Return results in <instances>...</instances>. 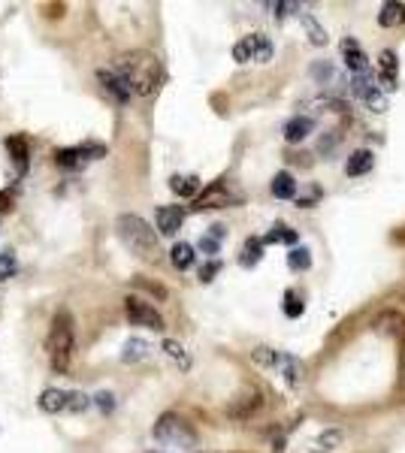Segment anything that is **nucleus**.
Listing matches in <instances>:
<instances>
[{"label": "nucleus", "mask_w": 405, "mask_h": 453, "mask_svg": "<svg viewBox=\"0 0 405 453\" xmlns=\"http://www.w3.org/2000/svg\"><path fill=\"white\" fill-rule=\"evenodd\" d=\"M112 70L125 76L133 88V94H139V97H152L157 85H161V61H157L152 52L121 55V58L112 64Z\"/></svg>", "instance_id": "f257e3e1"}, {"label": "nucleus", "mask_w": 405, "mask_h": 453, "mask_svg": "<svg viewBox=\"0 0 405 453\" xmlns=\"http://www.w3.org/2000/svg\"><path fill=\"white\" fill-rule=\"evenodd\" d=\"M49 362L58 375H70L73 360H76V330H73V317L67 309H61L52 321V330L46 338Z\"/></svg>", "instance_id": "f03ea898"}, {"label": "nucleus", "mask_w": 405, "mask_h": 453, "mask_svg": "<svg viewBox=\"0 0 405 453\" xmlns=\"http://www.w3.org/2000/svg\"><path fill=\"white\" fill-rule=\"evenodd\" d=\"M115 230H118V239L130 248V254H137L145 263H157L161 260V242H157L154 230L139 214H118Z\"/></svg>", "instance_id": "7ed1b4c3"}, {"label": "nucleus", "mask_w": 405, "mask_h": 453, "mask_svg": "<svg viewBox=\"0 0 405 453\" xmlns=\"http://www.w3.org/2000/svg\"><path fill=\"white\" fill-rule=\"evenodd\" d=\"M152 432L161 445H173V447H194L197 445V432L176 414H164L161 420L154 423Z\"/></svg>", "instance_id": "20e7f679"}, {"label": "nucleus", "mask_w": 405, "mask_h": 453, "mask_svg": "<svg viewBox=\"0 0 405 453\" xmlns=\"http://www.w3.org/2000/svg\"><path fill=\"white\" fill-rule=\"evenodd\" d=\"M125 314H127V321L137 323V326H149V330H157V333L164 330V317L157 314L154 305H149L139 297H127L125 299Z\"/></svg>", "instance_id": "39448f33"}, {"label": "nucleus", "mask_w": 405, "mask_h": 453, "mask_svg": "<svg viewBox=\"0 0 405 453\" xmlns=\"http://www.w3.org/2000/svg\"><path fill=\"white\" fill-rule=\"evenodd\" d=\"M233 202H239V194H233L227 188V181H212V185L202 190V194L194 200V209L202 212V209H224V206H233Z\"/></svg>", "instance_id": "423d86ee"}, {"label": "nucleus", "mask_w": 405, "mask_h": 453, "mask_svg": "<svg viewBox=\"0 0 405 453\" xmlns=\"http://www.w3.org/2000/svg\"><path fill=\"white\" fill-rule=\"evenodd\" d=\"M100 76V85H103V91L112 97V100H118V103H127L130 100V94H133V88H130V82L121 73H115L109 67V70H100L97 73Z\"/></svg>", "instance_id": "0eeeda50"}, {"label": "nucleus", "mask_w": 405, "mask_h": 453, "mask_svg": "<svg viewBox=\"0 0 405 453\" xmlns=\"http://www.w3.org/2000/svg\"><path fill=\"white\" fill-rule=\"evenodd\" d=\"M275 369L281 372V378L287 381V387H300V384L306 381V366H302L297 357H290V354H278Z\"/></svg>", "instance_id": "6e6552de"}, {"label": "nucleus", "mask_w": 405, "mask_h": 453, "mask_svg": "<svg viewBox=\"0 0 405 453\" xmlns=\"http://www.w3.org/2000/svg\"><path fill=\"white\" fill-rule=\"evenodd\" d=\"M106 149H100V145H79V149H61L55 151V164L58 166H79L82 161H88V157H100Z\"/></svg>", "instance_id": "1a4fd4ad"}, {"label": "nucleus", "mask_w": 405, "mask_h": 453, "mask_svg": "<svg viewBox=\"0 0 405 453\" xmlns=\"http://www.w3.org/2000/svg\"><path fill=\"white\" fill-rule=\"evenodd\" d=\"M154 218H157V230H161V236H176L178 230H182L185 212L178 206H161Z\"/></svg>", "instance_id": "9d476101"}, {"label": "nucleus", "mask_w": 405, "mask_h": 453, "mask_svg": "<svg viewBox=\"0 0 405 453\" xmlns=\"http://www.w3.org/2000/svg\"><path fill=\"white\" fill-rule=\"evenodd\" d=\"M342 58H345V64L354 70V76H360V73L369 70L366 52L360 49V42H354V40H342Z\"/></svg>", "instance_id": "9b49d317"}, {"label": "nucleus", "mask_w": 405, "mask_h": 453, "mask_svg": "<svg viewBox=\"0 0 405 453\" xmlns=\"http://www.w3.org/2000/svg\"><path fill=\"white\" fill-rule=\"evenodd\" d=\"M312 130H314V118H309V115H297V118H290V121L285 124V139H287L290 145H297V142L306 139Z\"/></svg>", "instance_id": "f8f14e48"}, {"label": "nucleus", "mask_w": 405, "mask_h": 453, "mask_svg": "<svg viewBox=\"0 0 405 453\" xmlns=\"http://www.w3.org/2000/svg\"><path fill=\"white\" fill-rule=\"evenodd\" d=\"M375 333L399 338V336L405 333V317H402V314H397V311H384V314H378V317H375Z\"/></svg>", "instance_id": "ddd939ff"}, {"label": "nucleus", "mask_w": 405, "mask_h": 453, "mask_svg": "<svg viewBox=\"0 0 405 453\" xmlns=\"http://www.w3.org/2000/svg\"><path fill=\"white\" fill-rule=\"evenodd\" d=\"M261 405H263L261 393H257V390H249V393H242L239 399H233V405H230V417H239V420H242V417H251Z\"/></svg>", "instance_id": "4468645a"}, {"label": "nucleus", "mask_w": 405, "mask_h": 453, "mask_svg": "<svg viewBox=\"0 0 405 453\" xmlns=\"http://www.w3.org/2000/svg\"><path fill=\"white\" fill-rule=\"evenodd\" d=\"M6 151H9V157H13V164H16L18 173H25V169H28V157H30L25 136H21V133L6 136Z\"/></svg>", "instance_id": "2eb2a0df"}, {"label": "nucleus", "mask_w": 405, "mask_h": 453, "mask_svg": "<svg viewBox=\"0 0 405 453\" xmlns=\"http://www.w3.org/2000/svg\"><path fill=\"white\" fill-rule=\"evenodd\" d=\"M372 164H375V154L369 151V149H360V151H354L351 157H348L345 173L351 176V178H357V176H366L369 169H372Z\"/></svg>", "instance_id": "dca6fc26"}, {"label": "nucleus", "mask_w": 405, "mask_h": 453, "mask_svg": "<svg viewBox=\"0 0 405 453\" xmlns=\"http://www.w3.org/2000/svg\"><path fill=\"white\" fill-rule=\"evenodd\" d=\"M67 405H70V393H64V390H42L40 396V408L46 414H58V411H67Z\"/></svg>", "instance_id": "f3484780"}, {"label": "nucleus", "mask_w": 405, "mask_h": 453, "mask_svg": "<svg viewBox=\"0 0 405 453\" xmlns=\"http://www.w3.org/2000/svg\"><path fill=\"white\" fill-rule=\"evenodd\" d=\"M273 197L275 200H294L297 197V181H294V176L290 173H275V178H273Z\"/></svg>", "instance_id": "a211bd4d"}, {"label": "nucleus", "mask_w": 405, "mask_h": 453, "mask_svg": "<svg viewBox=\"0 0 405 453\" xmlns=\"http://www.w3.org/2000/svg\"><path fill=\"white\" fill-rule=\"evenodd\" d=\"M263 260V239H245V245H242V254H239V266H245V269H251V266H257Z\"/></svg>", "instance_id": "6ab92c4d"}, {"label": "nucleus", "mask_w": 405, "mask_h": 453, "mask_svg": "<svg viewBox=\"0 0 405 453\" xmlns=\"http://www.w3.org/2000/svg\"><path fill=\"white\" fill-rule=\"evenodd\" d=\"M149 350H152V345L145 342V338H127L125 348H121V360L125 362H139V360L149 357Z\"/></svg>", "instance_id": "aec40b11"}, {"label": "nucleus", "mask_w": 405, "mask_h": 453, "mask_svg": "<svg viewBox=\"0 0 405 453\" xmlns=\"http://www.w3.org/2000/svg\"><path fill=\"white\" fill-rule=\"evenodd\" d=\"M170 260H173V266H176V269H190V266H194V260H197L194 245H188V242H176V245H173V251H170Z\"/></svg>", "instance_id": "412c9836"}, {"label": "nucleus", "mask_w": 405, "mask_h": 453, "mask_svg": "<svg viewBox=\"0 0 405 453\" xmlns=\"http://www.w3.org/2000/svg\"><path fill=\"white\" fill-rule=\"evenodd\" d=\"M170 190L176 197H194L200 190V178L197 176H173L170 178Z\"/></svg>", "instance_id": "4be33fe9"}, {"label": "nucleus", "mask_w": 405, "mask_h": 453, "mask_svg": "<svg viewBox=\"0 0 405 453\" xmlns=\"http://www.w3.org/2000/svg\"><path fill=\"white\" fill-rule=\"evenodd\" d=\"M405 21V6L402 4H384L378 13V25L381 28H397Z\"/></svg>", "instance_id": "5701e85b"}, {"label": "nucleus", "mask_w": 405, "mask_h": 453, "mask_svg": "<svg viewBox=\"0 0 405 453\" xmlns=\"http://www.w3.org/2000/svg\"><path fill=\"white\" fill-rule=\"evenodd\" d=\"M249 42H251V55H254L257 64L273 61V42H269V37H263V33H251Z\"/></svg>", "instance_id": "b1692460"}, {"label": "nucleus", "mask_w": 405, "mask_h": 453, "mask_svg": "<svg viewBox=\"0 0 405 453\" xmlns=\"http://www.w3.org/2000/svg\"><path fill=\"white\" fill-rule=\"evenodd\" d=\"M263 242H269V245H278V242L294 245V242H297V230H290L287 224H275L273 230L266 233V239H263Z\"/></svg>", "instance_id": "393cba45"}, {"label": "nucleus", "mask_w": 405, "mask_h": 453, "mask_svg": "<svg viewBox=\"0 0 405 453\" xmlns=\"http://www.w3.org/2000/svg\"><path fill=\"white\" fill-rule=\"evenodd\" d=\"M287 266L294 269V272H306L312 266V254H309V248H290V254H287Z\"/></svg>", "instance_id": "a878e982"}, {"label": "nucleus", "mask_w": 405, "mask_h": 453, "mask_svg": "<svg viewBox=\"0 0 405 453\" xmlns=\"http://www.w3.org/2000/svg\"><path fill=\"white\" fill-rule=\"evenodd\" d=\"M339 445H342V432H339V429H327V432H321L318 441H314V450L327 453V450H336Z\"/></svg>", "instance_id": "bb28decb"}, {"label": "nucleus", "mask_w": 405, "mask_h": 453, "mask_svg": "<svg viewBox=\"0 0 405 453\" xmlns=\"http://www.w3.org/2000/svg\"><path fill=\"white\" fill-rule=\"evenodd\" d=\"M381 70H384V85L393 91V88H397V55H393V52H381Z\"/></svg>", "instance_id": "cd10ccee"}, {"label": "nucleus", "mask_w": 405, "mask_h": 453, "mask_svg": "<svg viewBox=\"0 0 405 453\" xmlns=\"http://www.w3.org/2000/svg\"><path fill=\"white\" fill-rule=\"evenodd\" d=\"M161 348L166 350V357H170V360H176L182 369H188V366H190V360H188V354H185V348L178 345V342H173V338H166V342H164Z\"/></svg>", "instance_id": "c85d7f7f"}, {"label": "nucleus", "mask_w": 405, "mask_h": 453, "mask_svg": "<svg viewBox=\"0 0 405 453\" xmlns=\"http://www.w3.org/2000/svg\"><path fill=\"white\" fill-rule=\"evenodd\" d=\"M302 28L309 30V40H312L314 45H324V42H327V30H324L312 16H302Z\"/></svg>", "instance_id": "c756f323"}, {"label": "nucleus", "mask_w": 405, "mask_h": 453, "mask_svg": "<svg viewBox=\"0 0 405 453\" xmlns=\"http://www.w3.org/2000/svg\"><path fill=\"white\" fill-rule=\"evenodd\" d=\"M251 360L257 362V366H269V369H275L278 350H273V348H254V354H251Z\"/></svg>", "instance_id": "7c9ffc66"}, {"label": "nucleus", "mask_w": 405, "mask_h": 453, "mask_svg": "<svg viewBox=\"0 0 405 453\" xmlns=\"http://www.w3.org/2000/svg\"><path fill=\"white\" fill-rule=\"evenodd\" d=\"M302 311H306V302H302L294 290H287V293H285V314H287V317H300Z\"/></svg>", "instance_id": "2f4dec72"}, {"label": "nucleus", "mask_w": 405, "mask_h": 453, "mask_svg": "<svg viewBox=\"0 0 405 453\" xmlns=\"http://www.w3.org/2000/svg\"><path fill=\"white\" fill-rule=\"evenodd\" d=\"M351 91H354L357 97H363V100H366V94H369V91H375V85H372V79H369V73H360V76H354Z\"/></svg>", "instance_id": "473e14b6"}, {"label": "nucleus", "mask_w": 405, "mask_h": 453, "mask_svg": "<svg viewBox=\"0 0 405 453\" xmlns=\"http://www.w3.org/2000/svg\"><path fill=\"white\" fill-rule=\"evenodd\" d=\"M233 61H239V64H249V61H254V55H251V42H249V37L245 40H239L233 45Z\"/></svg>", "instance_id": "72a5a7b5"}, {"label": "nucleus", "mask_w": 405, "mask_h": 453, "mask_svg": "<svg viewBox=\"0 0 405 453\" xmlns=\"http://www.w3.org/2000/svg\"><path fill=\"white\" fill-rule=\"evenodd\" d=\"M16 269H18V263H16V254H0V281H6L9 275H16Z\"/></svg>", "instance_id": "f704fd0d"}, {"label": "nucleus", "mask_w": 405, "mask_h": 453, "mask_svg": "<svg viewBox=\"0 0 405 453\" xmlns=\"http://www.w3.org/2000/svg\"><path fill=\"white\" fill-rule=\"evenodd\" d=\"M88 405H91V399H88L85 393H70V405H67V411H73V414H79V411H85Z\"/></svg>", "instance_id": "c9c22d12"}, {"label": "nucleus", "mask_w": 405, "mask_h": 453, "mask_svg": "<svg viewBox=\"0 0 405 453\" xmlns=\"http://www.w3.org/2000/svg\"><path fill=\"white\" fill-rule=\"evenodd\" d=\"M366 103H369V109H372V112H384L387 109V100H384V94H378V88L366 94Z\"/></svg>", "instance_id": "e433bc0d"}, {"label": "nucleus", "mask_w": 405, "mask_h": 453, "mask_svg": "<svg viewBox=\"0 0 405 453\" xmlns=\"http://www.w3.org/2000/svg\"><path fill=\"white\" fill-rule=\"evenodd\" d=\"M133 285H137V287H142V290H149V293H154V297H166V290L161 287V285H152V281H145L142 275H137V278H133Z\"/></svg>", "instance_id": "4c0bfd02"}, {"label": "nucleus", "mask_w": 405, "mask_h": 453, "mask_svg": "<svg viewBox=\"0 0 405 453\" xmlns=\"http://www.w3.org/2000/svg\"><path fill=\"white\" fill-rule=\"evenodd\" d=\"M94 402H97L100 411L109 414L112 408H115V396H112V393H97V396H94Z\"/></svg>", "instance_id": "58836bf2"}, {"label": "nucleus", "mask_w": 405, "mask_h": 453, "mask_svg": "<svg viewBox=\"0 0 405 453\" xmlns=\"http://www.w3.org/2000/svg\"><path fill=\"white\" fill-rule=\"evenodd\" d=\"M218 242L221 239H218V236H212V233L202 236V239H200V251L202 254H218Z\"/></svg>", "instance_id": "ea45409f"}, {"label": "nucleus", "mask_w": 405, "mask_h": 453, "mask_svg": "<svg viewBox=\"0 0 405 453\" xmlns=\"http://www.w3.org/2000/svg\"><path fill=\"white\" fill-rule=\"evenodd\" d=\"M312 76H318L321 82H330V79H333V67L330 64H314L312 67Z\"/></svg>", "instance_id": "a19ab883"}, {"label": "nucleus", "mask_w": 405, "mask_h": 453, "mask_svg": "<svg viewBox=\"0 0 405 453\" xmlns=\"http://www.w3.org/2000/svg\"><path fill=\"white\" fill-rule=\"evenodd\" d=\"M218 269H221V263H218V260H212V263H206V266L200 269V281H212V278L218 275Z\"/></svg>", "instance_id": "79ce46f5"}, {"label": "nucleus", "mask_w": 405, "mask_h": 453, "mask_svg": "<svg viewBox=\"0 0 405 453\" xmlns=\"http://www.w3.org/2000/svg\"><path fill=\"white\" fill-rule=\"evenodd\" d=\"M273 9H275V16L278 18H285L290 9H300V4H273Z\"/></svg>", "instance_id": "37998d69"}, {"label": "nucleus", "mask_w": 405, "mask_h": 453, "mask_svg": "<svg viewBox=\"0 0 405 453\" xmlns=\"http://www.w3.org/2000/svg\"><path fill=\"white\" fill-rule=\"evenodd\" d=\"M13 206V200H9V194H0V209H9Z\"/></svg>", "instance_id": "c03bdc74"}]
</instances>
